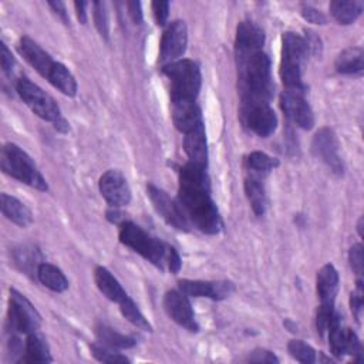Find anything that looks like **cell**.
Segmentation results:
<instances>
[{
	"label": "cell",
	"instance_id": "obj_1",
	"mask_svg": "<svg viewBox=\"0 0 364 364\" xmlns=\"http://www.w3.org/2000/svg\"><path fill=\"white\" fill-rule=\"evenodd\" d=\"M206 168L188 162L179 172L178 203L191 225L206 235H216L222 229V219L210 198Z\"/></svg>",
	"mask_w": 364,
	"mask_h": 364
},
{
	"label": "cell",
	"instance_id": "obj_2",
	"mask_svg": "<svg viewBox=\"0 0 364 364\" xmlns=\"http://www.w3.org/2000/svg\"><path fill=\"white\" fill-rule=\"evenodd\" d=\"M242 104L269 102L273 94L270 58L263 50L237 55Z\"/></svg>",
	"mask_w": 364,
	"mask_h": 364
},
{
	"label": "cell",
	"instance_id": "obj_3",
	"mask_svg": "<svg viewBox=\"0 0 364 364\" xmlns=\"http://www.w3.org/2000/svg\"><path fill=\"white\" fill-rule=\"evenodd\" d=\"M309 55V48L304 37L296 33H284L282 37V61L280 78L286 90L306 91L301 81V68Z\"/></svg>",
	"mask_w": 364,
	"mask_h": 364
},
{
	"label": "cell",
	"instance_id": "obj_4",
	"mask_svg": "<svg viewBox=\"0 0 364 364\" xmlns=\"http://www.w3.org/2000/svg\"><path fill=\"white\" fill-rule=\"evenodd\" d=\"M16 90L23 100V102L41 119L51 122L58 131L67 132L68 124L63 118L61 111L51 95L41 90L37 84L26 77L18 78L16 82Z\"/></svg>",
	"mask_w": 364,
	"mask_h": 364
},
{
	"label": "cell",
	"instance_id": "obj_5",
	"mask_svg": "<svg viewBox=\"0 0 364 364\" xmlns=\"http://www.w3.org/2000/svg\"><path fill=\"white\" fill-rule=\"evenodd\" d=\"M119 240L159 269H164L166 264L168 255L172 247L171 245L152 237L138 225L129 220H125L119 226Z\"/></svg>",
	"mask_w": 364,
	"mask_h": 364
},
{
	"label": "cell",
	"instance_id": "obj_6",
	"mask_svg": "<svg viewBox=\"0 0 364 364\" xmlns=\"http://www.w3.org/2000/svg\"><path fill=\"white\" fill-rule=\"evenodd\" d=\"M171 81V101H196L202 77L199 65L192 60H178L162 67Z\"/></svg>",
	"mask_w": 364,
	"mask_h": 364
},
{
	"label": "cell",
	"instance_id": "obj_7",
	"mask_svg": "<svg viewBox=\"0 0 364 364\" xmlns=\"http://www.w3.org/2000/svg\"><path fill=\"white\" fill-rule=\"evenodd\" d=\"M1 169L4 173L28 186L38 191H47V182L40 173L34 161L16 144H6L3 146Z\"/></svg>",
	"mask_w": 364,
	"mask_h": 364
},
{
	"label": "cell",
	"instance_id": "obj_8",
	"mask_svg": "<svg viewBox=\"0 0 364 364\" xmlns=\"http://www.w3.org/2000/svg\"><path fill=\"white\" fill-rule=\"evenodd\" d=\"M9 324L10 328L23 334H30L38 330L41 317L30 300L14 289H10L9 306Z\"/></svg>",
	"mask_w": 364,
	"mask_h": 364
},
{
	"label": "cell",
	"instance_id": "obj_9",
	"mask_svg": "<svg viewBox=\"0 0 364 364\" xmlns=\"http://www.w3.org/2000/svg\"><path fill=\"white\" fill-rule=\"evenodd\" d=\"M327 333H328L330 350L336 357H343V355L348 354V355L357 357V360H361L363 346H361L357 334L353 330H350L348 327L343 326L341 317L336 311L330 320Z\"/></svg>",
	"mask_w": 364,
	"mask_h": 364
},
{
	"label": "cell",
	"instance_id": "obj_10",
	"mask_svg": "<svg viewBox=\"0 0 364 364\" xmlns=\"http://www.w3.org/2000/svg\"><path fill=\"white\" fill-rule=\"evenodd\" d=\"M146 192L148 196L156 210V213L172 228L178 229V230H189L191 223L186 219L183 210L181 209L178 200H173L168 196V193L162 189H159L158 186L149 183L146 185Z\"/></svg>",
	"mask_w": 364,
	"mask_h": 364
},
{
	"label": "cell",
	"instance_id": "obj_11",
	"mask_svg": "<svg viewBox=\"0 0 364 364\" xmlns=\"http://www.w3.org/2000/svg\"><path fill=\"white\" fill-rule=\"evenodd\" d=\"M242 118L246 127L262 138L270 136L277 127V117L269 102L242 104Z\"/></svg>",
	"mask_w": 364,
	"mask_h": 364
},
{
	"label": "cell",
	"instance_id": "obj_12",
	"mask_svg": "<svg viewBox=\"0 0 364 364\" xmlns=\"http://www.w3.org/2000/svg\"><path fill=\"white\" fill-rule=\"evenodd\" d=\"M188 46V27L183 20H175L169 23L165 28L162 40H161V50H159V60L162 67L178 61Z\"/></svg>",
	"mask_w": 364,
	"mask_h": 364
},
{
	"label": "cell",
	"instance_id": "obj_13",
	"mask_svg": "<svg viewBox=\"0 0 364 364\" xmlns=\"http://www.w3.org/2000/svg\"><path fill=\"white\" fill-rule=\"evenodd\" d=\"M306 91L284 90L280 95V108L284 115L303 129H311L314 125V115L311 107L304 98Z\"/></svg>",
	"mask_w": 364,
	"mask_h": 364
},
{
	"label": "cell",
	"instance_id": "obj_14",
	"mask_svg": "<svg viewBox=\"0 0 364 364\" xmlns=\"http://www.w3.org/2000/svg\"><path fill=\"white\" fill-rule=\"evenodd\" d=\"M314 155L324 162L334 173L341 175L344 171L343 161L338 154V141L333 129L321 128L316 132L311 144Z\"/></svg>",
	"mask_w": 364,
	"mask_h": 364
},
{
	"label": "cell",
	"instance_id": "obj_15",
	"mask_svg": "<svg viewBox=\"0 0 364 364\" xmlns=\"http://www.w3.org/2000/svg\"><path fill=\"white\" fill-rule=\"evenodd\" d=\"M100 192L105 202L111 208H121L129 203L131 200V189L125 179V176L117 171L109 169L107 171L98 182Z\"/></svg>",
	"mask_w": 364,
	"mask_h": 364
},
{
	"label": "cell",
	"instance_id": "obj_16",
	"mask_svg": "<svg viewBox=\"0 0 364 364\" xmlns=\"http://www.w3.org/2000/svg\"><path fill=\"white\" fill-rule=\"evenodd\" d=\"M164 309L166 314L179 326L189 331H198L199 326L195 320L193 310L188 300V296L181 290H171L164 297Z\"/></svg>",
	"mask_w": 364,
	"mask_h": 364
},
{
	"label": "cell",
	"instance_id": "obj_17",
	"mask_svg": "<svg viewBox=\"0 0 364 364\" xmlns=\"http://www.w3.org/2000/svg\"><path fill=\"white\" fill-rule=\"evenodd\" d=\"M179 290L188 297H208L212 300H223L235 291L232 282L218 280H179Z\"/></svg>",
	"mask_w": 364,
	"mask_h": 364
},
{
	"label": "cell",
	"instance_id": "obj_18",
	"mask_svg": "<svg viewBox=\"0 0 364 364\" xmlns=\"http://www.w3.org/2000/svg\"><path fill=\"white\" fill-rule=\"evenodd\" d=\"M18 53L24 57V60L44 78H47L57 61L51 58V55L44 51L34 40L30 37H21L18 41Z\"/></svg>",
	"mask_w": 364,
	"mask_h": 364
},
{
	"label": "cell",
	"instance_id": "obj_19",
	"mask_svg": "<svg viewBox=\"0 0 364 364\" xmlns=\"http://www.w3.org/2000/svg\"><path fill=\"white\" fill-rule=\"evenodd\" d=\"M263 44H264V33L256 23L250 20H243L237 24L236 41H235L236 55L262 50Z\"/></svg>",
	"mask_w": 364,
	"mask_h": 364
},
{
	"label": "cell",
	"instance_id": "obj_20",
	"mask_svg": "<svg viewBox=\"0 0 364 364\" xmlns=\"http://www.w3.org/2000/svg\"><path fill=\"white\" fill-rule=\"evenodd\" d=\"M172 104V121L178 131L182 134L203 124L200 108L196 101H171Z\"/></svg>",
	"mask_w": 364,
	"mask_h": 364
},
{
	"label": "cell",
	"instance_id": "obj_21",
	"mask_svg": "<svg viewBox=\"0 0 364 364\" xmlns=\"http://www.w3.org/2000/svg\"><path fill=\"white\" fill-rule=\"evenodd\" d=\"M316 290L320 306L334 307V300L338 290V273L333 264L327 263L317 272Z\"/></svg>",
	"mask_w": 364,
	"mask_h": 364
},
{
	"label": "cell",
	"instance_id": "obj_22",
	"mask_svg": "<svg viewBox=\"0 0 364 364\" xmlns=\"http://www.w3.org/2000/svg\"><path fill=\"white\" fill-rule=\"evenodd\" d=\"M183 148L189 158V162L206 168L208 164V144L205 125H199L189 132L183 134Z\"/></svg>",
	"mask_w": 364,
	"mask_h": 364
},
{
	"label": "cell",
	"instance_id": "obj_23",
	"mask_svg": "<svg viewBox=\"0 0 364 364\" xmlns=\"http://www.w3.org/2000/svg\"><path fill=\"white\" fill-rule=\"evenodd\" d=\"M94 280L98 287V290L111 301L121 303L124 299L128 297L127 291L122 289L119 282L111 274L109 270H107L102 266H98L94 272Z\"/></svg>",
	"mask_w": 364,
	"mask_h": 364
},
{
	"label": "cell",
	"instance_id": "obj_24",
	"mask_svg": "<svg viewBox=\"0 0 364 364\" xmlns=\"http://www.w3.org/2000/svg\"><path fill=\"white\" fill-rule=\"evenodd\" d=\"M336 70L340 74L361 75L364 71V53L361 47H350L338 54Z\"/></svg>",
	"mask_w": 364,
	"mask_h": 364
},
{
	"label": "cell",
	"instance_id": "obj_25",
	"mask_svg": "<svg viewBox=\"0 0 364 364\" xmlns=\"http://www.w3.org/2000/svg\"><path fill=\"white\" fill-rule=\"evenodd\" d=\"M1 212L9 220L21 228H26L33 220L30 209L17 198L7 193H1Z\"/></svg>",
	"mask_w": 364,
	"mask_h": 364
},
{
	"label": "cell",
	"instance_id": "obj_26",
	"mask_svg": "<svg viewBox=\"0 0 364 364\" xmlns=\"http://www.w3.org/2000/svg\"><path fill=\"white\" fill-rule=\"evenodd\" d=\"M23 363H51L50 347L47 340L37 331L27 334L26 355L20 360Z\"/></svg>",
	"mask_w": 364,
	"mask_h": 364
},
{
	"label": "cell",
	"instance_id": "obj_27",
	"mask_svg": "<svg viewBox=\"0 0 364 364\" xmlns=\"http://www.w3.org/2000/svg\"><path fill=\"white\" fill-rule=\"evenodd\" d=\"M37 279L43 286L55 293H63L68 289V280L65 274L51 263H40L37 267Z\"/></svg>",
	"mask_w": 364,
	"mask_h": 364
},
{
	"label": "cell",
	"instance_id": "obj_28",
	"mask_svg": "<svg viewBox=\"0 0 364 364\" xmlns=\"http://www.w3.org/2000/svg\"><path fill=\"white\" fill-rule=\"evenodd\" d=\"M277 165L279 161L276 158H272L260 151L250 152L245 159V166L249 172V176L257 179H263L264 176H267Z\"/></svg>",
	"mask_w": 364,
	"mask_h": 364
},
{
	"label": "cell",
	"instance_id": "obj_29",
	"mask_svg": "<svg viewBox=\"0 0 364 364\" xmlns=\"http://www.w3.org/2000/svg\"><path fill=\"white\" fill-rule=\"evenodd\" d=\"M245 193L247 196V200L255 215L263 216L267 209V198H266V191L262 183V179L247 176L245 179Z\"/></svg>",
	"mask_w": 364,
	"mask_h": 364
},
{
	"label": "cell",
	"instance_id": "obj_30",
	"mask_svg": "<svg viewBox=\"0 0 364 364\" xmlns=\"http://www.w3.org/2000/svg\"><path fill=\"white\" fill-rule=\"evenodd\" d=\"M363 1H348V0H334L330 3L331 16L340 24H351L354 23L363 13Z\"/></svg>",
	"mask_w": 364,
	"mask_h": 364
},
{
	"label": "cell",
	"instance_id": "obj_31",
	"mask_svg": "<svg viewBox=\"0 0 364 364\" xmlns=\"http://www.w3.org/2000/svg\"><path fill=\"white\" fill-rule=\"evenodd\" d=\"M47 80L58 90L61 91L64 95L67 97H74L77 94V82L75 78L73 77V74L70 73V70L61 64V63H55L50 75L47 77Z\"/></svg>",
	"mask_w": 364,
	"mask_h": 364
},
{
	"label": "cell",
	"instance_id": "obj_32",
	"mask_svg": "<svg viewBox=\"0 0 364 364\" xmlns=\"http://www.w3.org/2000/svg\"><path fill=\"white\" fill-rule=\"evenodd\" d=\"M95 334L97 338L101 344L115 348V350H124V348H131L135 346V340L129 336L121 334L117 330L105 326V324H98L95 327Z\"/></svg>",
	"mask_w": 364,
	"mask_h": 364
},
{
	"label": "cell",
	"instance_id": "obj_33",
	"mask_svg": "<svg viewBox=\"0 0 364 364\" xmlns=\"http://www.w3.org/2000/svg\"><path fill=\"white\" fill-rule=\"evenodd\" d=\"M119 310L122 313V316L135 327L144 330V331H151L152 326L149 324L148 318H145V316L142 314V311L139 310V307L135 304V301L128 296L127 299H124L119 303Z\"/></svg>",
	"mask_w": 364,
	"mask_h": 364
},
{
	"label": "cell",
	"instance_id": "obj_34",
	"mask_svg": "<svg viewBox=\"0 0 364 364\" xmlns=\"http://www.w3.org/2000/svg\"><path fill=\"white\" fill-rule=\"evenodd\" d=\"M287 350H289L290 355L294 357L300 363L311 364V363H316V360H317L316 350L311 346H309L304 341H301V340H291V341H289Z\"/></svg>",
	"mask_w": 364,
	"mask_h": 364
},
{
	"label": "cell",
	"instance_id": "obj_35",
	"mask_svg": "<svg viewBox=\"0 0 364 364\" xmlns=\"http://www.w3.org/2000/svg\"><path fill=\"white\" fill-rule=\"evenodd\" d=\"M92 355L102 363H128L129 360L118 353L115 348L107 347L104 344H91Z\"/></svg>",
	"mask_w": 364,
	"mask_h": 364
},
{
	"label": "cell",
	"instance_id": "obj_36",
	"mask_svg": "<svg viewBox=\"0 0 364 364\" xmlns=\"http://www.w3.org/2000/svg\"><path fill=\"white\" fill-rule=\"evenodd\" d=\"M94 7V21H95V27L98 30V33L104 37L108 38V33H109V23H108V13L105 9V3L102 1H94L92 3Z\"/></svg>",
	"mask_w": 364,
	"mask_h": 364
},
{
	"label": "cell",
	"instance_id": "obj_37",
	"mask_svg": "<svg viewBox=\"0 0 364 364\" xmlns=\"http://www.w3.org/2000/svg\"><path fill=\"white\" fill-rule=\"evenodd\" d=\"M348 260H350V266L354 270V273L358 276V279H361L363 269H364V255H363L361 243H355L350 247Z\"/></svg>",
	"mask_w": 364,
	"mask_h": 364
},
{
	"label": "cell",
	"instance_id": "obj_38",
	"mask_svg": "<svg viewBox=\"0 0 364 364\" xmlns=\"http://www.w3.org/2000/svg\"><path fill=\"white\" fill-rule=\"evenodd\" d=\"M350 309H351V313L354 314L355 320L358 321L361 317V311H363V280L361 279L357 280V287L350 296Z\"/></svg>",
	"mask_w": 364,
	"mask_h": 364
},
{
	"label": "cell",
	"instance_id": "obj_39",
	"mask_svg": "<svg viewBox=\"0 0 364 364\" xmlns=\"http://www.w3.org/2000/svg\"><path fill=\"white\" fill-rule=\"evenodd\" d=\"M247 361H250V363H279V358L269 350L256 348L249 354Z\"/></svg>",
	"mask_w": 364,
	"mask_h": 364
},
{
	"label": "cell",
	"instance_id": "obj_40",
	"mask_svg": "<svg viewBox=\"0 0 364 364\" xmlns=\"http://www.w3.org/2000/svg\"><path fill=\"white\" fill-rule=\"evenodd\" d=\"M152 10H154L156 23L159 26H165L168 21V16H169V1H154Z\"/></svg>",
	"mask_w": 364,
	"mask_h": 364
},
{
	"label": "cell",
	"instance_id": "obj_41",
	"mask_svg": "<svg viewBox=\"0 0 364 364\" xmlns=\"http://www.w3.org/2000/svg\"><path fill=\"white\" fill-rule=\"evenodd\" d=\"M0 63H1V68H3L4 74L13 73L16 61H14L11 51L7 48V46L4 43H1V46H0Z\"/></svg>",
	"mask_w": 364,
	"mask_h": 364
},
{
	"label": "cell",
	"instance_id": "obj_42",
	"mask_svg": "<svg viewBox=\"0 0 364 364\" xmlns=\"http://www.w3.org/2000/svg\"><path fill=\"white\" fill-rule=\"evenodd\" d=\"M301 16L309 23H313V24H326V21H327L326 16L320 10H317L311 6H303L301 7Z\"/></svg>",
	"mask_w": 364,
	"mask_h": 364
},
{
	"label": "cell",
	"instance_id": "obj_43",
	"mask_svg": "<svg viewBox=\"0 0 364 364\" xmlns=\"http://www.w3.org/2000/svg\"><path fill=\"white\" fill-rule=\"evenodd\" d=\"M33 259H36V255H33V252L28 250V249L20 250V252H18V256L16 257L17 263H18V264L21 266V269H24V270H28V267L34 264V263H33Z\"/></svg>",
	"mask_w": 364,
	"mask_h": 364
},
{
	"label": "cell",
	"instance_id": "obj_44",
	"mask_svg": "<svg viewBox=\"0 0 364 364\" xmlns=\"http://www.w3.org/2000/svg\"><path fill=\"white\" fill-rule=\"evenodd\" d=\"M127 9L128 13L135 24L142 23V10H141V3L139 1H127Z\"/></svg>",
	"mask_w": 364,
	"mask_h": 364
},
{
	"label": "cell",
	"instance_id": "obj_45",
	"mask_svg": "<svg viewBox=\"0 0 364 364\" xmlns=\"http://www.w3.org/2000/svg\"><path fill=\"white\" fill-rule=\"evenodd\" d=\"M166 266L171 270V273H173V274H176L179 272V269H181V257H179V255H178V252H176V249L173 246L169 250Z\"/></svg>",
	"mask_w": 364,
	"mask_h": 364
},
{
	"label": "cell",
	"instance_id": "obj_46",
	"mask_svg": "<svg viewBox=\"0 0 364 364\" xmlns=\"http://www.w3.org/2000/svg\"><path fill=\"white\" fill-rule=\"evenodd\" d=\"M48 6L54 10V13H55L65 24L70 23V18H68V14H67V10H65V4H64L63 1H48Z\"/></svg>",
	"mask_w": 364,
	"mask_h": 364
},
{
	"label": "cell",
	"instance_id": "obj_47",
	"mask_svg": "<svg viewBox=\"0 0 364 364\" xmlns=\"http://www.w3.org/2000/svg\"><path fill=\"white\" fill-rule=\"evenodd\" d=\"M107 219H108L109 222L118 225V226H121V225L127 220L125 216H124V213L119 212L118 208H111V210L107 212Z\"/></svg>",
	"mask_w": 364,
	"mask_h": 364
},
{
	"label": "cell",
	"instance_id": "obj_48",
	"mask_svg": "<svg viewBox=\"0 0 364 364\" xmlns=\"http://www.w3.org/2000/svg\"><path fill=\"white\" fill-rule=\"evenodd\" d=\"M88 6L87 1H75L74 3V7L77 10V17L80 20L81 24H85L87 23V11H85V7Z\"/></svg>",
	"mask_w": 364,
	"mask_h": 364
},
{
	"label": "cell",
	"instance_id": "obj_49",
	"mask_svg": "<svg viewBox=\"0 0 364 364\" xmlns=\"http://www.w3.org/2000/svg\"><path fill=\"white\" fill-rule=\"evenodd\" d=\"M357 230H358V235H360V236H363V218H360V219H358Z\"/></svg>",
	"mask_w": 364,
	"mask_h": 364
}]
</instances>
